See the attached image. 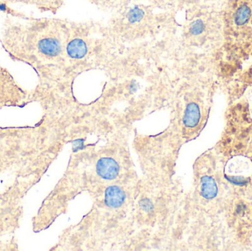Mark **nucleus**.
<instances>
[{
	"label": "nucleus",
	"instance_id": "obj_3",
	"mask_svg": "<svg viewBox=\"0 0 252 251\" xmlns=\"http://www.w3.org/2000/svg\"><path fill=\"white\" fill-rule=\"evenodd\" d=\"M93 4H97L102 8L120 9L128 5L134 0H90Z\"/></svg>",
	"mask_w": 252,
	"mask_h": 251
},
{
	"label": "nucleus",
	"instance_id": "obj_1",
	"mask_svg": "<svg viewBox=\"0 0 252 251\" xmlns=\"http://www.w3.org/2000/svg\"><path fill=\"white\" fill-rule=\"evenodd\" d=\"M223 22L218 83L236 98L252 86V0H223Z\"/></svg>",
	"mask_w": 252,
	"mask_h": 251
},
{
	"label": "nucleus",
	"instance_id": "obj_4",
	"mask_svg": "<svg viewBox=\"0 0 252 251\" xmlns=\"http://www.w3.org/2000/svg\"><path fill=\"white\" fill-rule=\"evenodd\" d=\"M183 0H149L153 5L160 8L179 10Z\"/></svg>",
	"mask_w": 252,
	"mask_h": 251
},
{
	"label": "nucleus",
	"instance_id": "obj_2",
	"mask_svg": "<svg viewBox=\"0 0 252 251\" xmlns=\"http://www.w3.org/2000/svg\"><path fill=\"white\" fill-rule=\"evenodd\" d=\"M182 7L191 68L217 77L223 48V0H183Z\"/></svg>",
	"mask_w": 252,
	"mask_h": 251
}]
</instances>
